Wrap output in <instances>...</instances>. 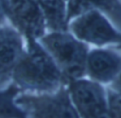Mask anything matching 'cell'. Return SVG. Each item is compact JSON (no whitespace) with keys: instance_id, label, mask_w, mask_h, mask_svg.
I'll list each match as a JSON object with an SVG mask.
<instances>
[{"instance_id":"cell-2","label":"cell","mask_w":121,"mask_h":118,"mask_svg":"<svg viewBox=\"0 0 121 118\" xmlns=\"http://www.w3.org/2000/svg\"><path fill=\"white\" fill-rule=\"evenodd\" d=\"M42 43L63 71L67 80H76L85 72L88 47L71 35L54 33L42 39Z\"/></svg>"},{"instance_id":"cell-10","label":"cell","mask_w":121,"mask_h":118,"mask_svg":"<svg viewBox=\"0 0 121 118\" xmlns=\"http://www.w3.org/2000/svg\"><path fill=\"white\" fill-rule=\"evenodd\" d=\"M42 6L49 27L59 31L67 30L65 4L62 0H38Z\"/></svg>"},{"instance_id":"cell-6","label":"cell","mask_w":121,"mask_h":118,"mask_svg":"<svg viewBox=\"0 0 121 118\" xmlns=\"http://www.w3.org/2000/svg\"><path fill=\"white\" fill-rule=\"evenodd\" d=\"M5 11L27 38L35 39L43 35L44 17L38 0H6Z\"/></svg>"},{"instance_id":"cell-14","label":"cell","mask_w":121,"mask_h":118,"mask_svg":"<svg viewBox=\"0 0 121 118\" xmlns=\"http://www.w3.org/2000/svg\"><path fill=\"white\" fill-rule=\"evenodd\" d=\"M116 88H117V89H118V91L117 92H119V93H121V76H120V78H119V79H118V80L117 81V83H116Z\"/></svg>"},{"instance_id":"cell-8","label":"cell","mask_w":121,"mask_h":118,"mask_svg":"<svg viewBox=\"0 0 121 118\" xmlns=\"http://www.w3.org/2000/svg\"><path fill=\"white\" fill-rule=\"evenodd\" d=\"M87 69L94 80L108 83L121 70V57L106 50H94L87 56Z\"/></svg>"},{"instance_id":"cell-11","label":"cell","mask_w":121,"mask_h":118,"mask_svg":"<svg viewBox=\"0 0 121 118\" xmlns=\"http://www.w3.org/2000/svg\"><path fill=\"white\" fill-rule=\"evenodd\" d=\"M20 91L21 89L16 85H10L6 90H0V118H28L13 102L14 98Z\"/></svg>"},{"instance_id":"cell-5","label":"cell","mask_w":121,"mask_h":118,"mask_svg":"<svg viewBox=\"0 0 121 118\" xmlns=\"http://www.w3.org/2000/svg\"><path fill=\"white\" fill-rule=\"evenodd\" d=\"M75 35L80 39L97 45L121 43V33L112 28L97 10H91L78 18L71 25Z\"/></svg>"},{"instance_id":"cell-1","label":"cell","mask_w":121,"mask_h":118,"mask_svg":"<svg viewBox=\"0 0 121 118\" xmlns=\"http://www.w3.org/2000/svg\"><path fill=\"white\" fill-rule=\"evenodd\" d=\"M28 51L16 66L13 77L23 89L50 90L67 80L52 57L35 39L28 37Z\"/></svg>"},{"instance_id":"cell-4","label":"cell","mask_w":121,"mask_h":118,"mask_svg":"<svg viewBox=\"0 0 121 118\" xmlns=\"http://www.w3.org/2000/svg\"><path fill=\"white\" fill-rule=\"evenodd\" d=\"M69 92L82 118H110L104 88L86 80L69 81Z\"/></svg>"},{"instance_id":"cell-15","label":"cell","mask_w":121,"mask_h":118,"mask_svg":"<svg viewBox=\"0 0 121 118\" xmlns=\"http://www.w3.org/2000/svg\"><path fill=\"white\" fill-rule=\"evenodd\" d=\"M116 48H118V49H121V45H119V46H116Z\"/></svg>"},{"instance_id":"cell-3","label":"cell","mask_w":121,"mask_h":118,"mask_svg":"<svg viewBox=\"0 0 121 118\" xmlns=\"http://www.w3.org/2000/svg\"><path fill=\"white\" fill-rule=\"evenodd\" d=\"M15 103L29 118H79L71 103L69 90L64 87L55 95H22Z\"/></svg>"},{"instance_id":"cell-7","label":"cell","mask_w":121,"mask_h":118,"mask_svg":"<svg viewBox=\"0 0 121 118\" xmlns=\"http://www.w3.org/2000/svg\"><path fill=\"white\" fill-rule=\"evenodd\" d=\"M20 36L9 28L0 29V83L6 81L23 56Z\"/></svg>"},{"instance_id":"cell-12","label":"cell","mask_w":121,"mask_h":118,"mask_svg":"<svg viewBox=\"0 0 121 118\" xmlns=\"http://www.w3.org/2000/svg\"><path fill=\"white\" fill-rule=\"evenodd\" d=\"M108 114L110 118H121V93L108 91Z\"/></svg>"},{"instance_id":"cell-9","label":"cell","mask_w":121,"mask_h":118,"mask_svg":"<svg viewBox=\"0 0 121 118\" xmlns=\"http://www.w3.org/2000/svg\"><path fill=\"white\" fill-rule=\"evenodd\" d=\"M97 9L105 12L121 28V0H70L66 21L67 23L74 16Z\"/></svg>"},{"instance_id":"cell-13","label":"cell","mask_w":121,"mask_h":118,"mask_svg":"<svg viewBox=\"0 0 121 118\" xmlns=\"http://www.w3.org/2000/svg\"><path fill=\"white\" fill-rule=\"evenodd\" d=\"M6 0H0V22L4 18V14H6Z\"/></svg>"}]
</instances>
